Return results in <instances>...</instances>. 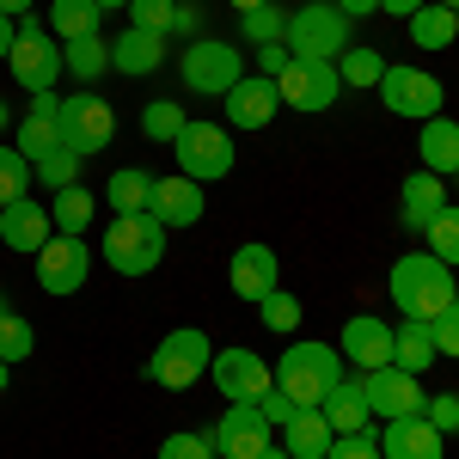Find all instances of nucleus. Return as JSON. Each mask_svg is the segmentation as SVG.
Returning <instances> with one entry per match:
<instances>
[{
  "instance_id": "obj_1",
  "label": "nucleus",
  "mask_w": 459,
  "mask_h": 459,
  "mask_svg": "<svg viewBox=\"0 0 459 459\" xmlns=\"http://www.w3.org/2000/svg\"><path fill=\"white\" fill-rule=\"evenodd\" d=\"M392 307L411 318V325H429V318H441L447 307L459 300V282L454 270L441 264V257H429V251H411V257H398L392 264Z\"/></svg>"
},
{
  "instance_id": "obj_2",
  "label": "nucleus",
  "mask_w": 459,
  "mask_h": 459,
  "mask_svg": "<svg viewBox=\"0 0 459 459\" xmlns=\"http://www.w3.org/2000/svg\"><path fill=\"white\" fill-rule=\"evenodd\" d=\"M337 380H343V355L331 350V343H313V337L288 343L282 361H276V392H282L294 411H318Z\"/></svg>"
},
{
  "instance_id": "obj_3",
  "label": "nucleus",
  "mask_w": 459,
  "mask_h": 459,
  "mask_svg": "<svg viewBox=\"0 0 459 459\" xmlns=\"http://www.w3.org/2000/svg\"><path fill=\"white\" fill-rule=\"evenodd\" d=\"M355 37V19H343L331 0H300V13H288V56H300V62H337L343 49H350Z\"/></svg>"
},
{
  "instance_id": "obj_4",
  "label": "nucleus",
  "mask_w": 459,
  "mask_h": 459,
  "mask_svg": "<svg viewBox=\"0 0 459 459\" xmlns=\"http://www.w3.org/2000/svg\"><path fill=\"white\" fill-rule=\"evenodd\" d=\"M99 251H105V264L117 276H153L160 257H166V227L153 214H110Z\"/></svg>"
},
{
  "instance_id": "obj_5",
  "label": "nucleus",
  "mask_w": 459,
  "mask_h": 459,
  "mask_svg": "<svg viewBox=\"0 0 459 459\" xmlns=\"http://www.w3.org/2000/svg\"><path fill=\"white\" fill-rule=\"evenodd\" d=\"M209 361H214L209 331L184 325V331H166V337L153 343V355H147V380H160L166 392H184V386H196V380H209Z\"/></svg>"
},
{
  "instance_id": "obj_6",
  "label": "nucleus",
  "mask_w": 459,
  "mask_h": 459,
  "mask_svg": "<svg viewBox=\"0 0 459 459\" xmlns=\"http://www.w3.org/2000/svg\"><path fill=\"white\" fill-rule=\"evenodd\" d=\"M6 68L13 80L25 86V92H56V80H62V43L49 37V25H37V19H19V31H13V49H6Z\"/></svg>"
},
{
  "instance_id": "obj_7",
  "label": "nucleus",
  "mask_w": 459,
  "mask_h": 459,
  "mask_svg": "<svg viewBox=\"0 0 459 459\" xmlns=\"http://www.w3.org/2000/svg\"><path fill=\"white\" fill-rule=\"evenodd\" d=\"M239 74H246V62H239V49L227 37H196L178 56V80L190 92H203V99H227V86H239Z\"/></svg>"
},
{
  "instance_id": "obj_8",
  "label": "nucleus",
  "mask_w": 459,
  "mask_h": 459,
  "mask_svg": "<svg viewBox=\"0 0 459 459\" xmlns=\"http://www.w3.org/2000/svg\"><path fill=\"white\" fill-rule=\"evenodd\" d=\"M56 129H62V147H68V153L92 160V153H105L110 135H117V110H110L99 92H62Z\"/></svg>"
},
{
  "instance_id": "obj_9",
  "label": "nucleus",
  "mask_w": 459,
  "mask_h": 459,
  "mask_svg": "<svg viewBox=\"0 0 459 459\" xmlns=\"http://www.w3.org/2000/svg\"><path fill=\"white\" fill-rule=\"evenodd\" d=\"M172 153H178V172L196 178V184L227 178V172H233V160H239L227 123H184V129H178V142H172Z\"/></svg>"
},
{
  "instance_id": "obj_10",
  "label": "nucleus",
  "mask_w": 459,
  "mask_h": 459,
  "mask_svg": "<svg viewBox=\"0 0 459 459\" xmlns=\"http://www.w3.org/2000/svg\"><path fill=\"white\" fill-rule=\"evenodd\" d=\"M380 105L392 110V117H411V123H429V117H441V105H447V86L435 80L429 68H411V62H392L386 74H380Z\"/></svg>"
},
{
  "instance_id": "obj_11",
  "label": "nucleus",
  "mask_w": 459,
  "mask_h": 459,
  "mask_svg": "<svg viewBox=\"0 0 459 459\" xmlns=\"http://www.w3.org/2000/svg\"><path fill=\"white\" fill-rule=\"evenodd\" d=\"M92 276V246H86V233H49V246L37 251V288L43 294H80Z\"/></svg>"
},
{
  "instance_id": "obj_12",
  "label": "nucleus",
  "mask_w": 459,
  "mask_h": 459,
  "mask_svg": "<svg viewBox=\"0 0 459 459\" xmlns=\"http://www.w3.org/2000/svg\"><path fill=\"white\" fill-rule=\"evenodd\" d=\"M361 398H368V411H374V423H398V417H423L429 392L417 374H404V368H368L361 374Z\"/></svg>"
},
{
  "instance_id": "obj_13",
  "label": "nucleus",
  "mask_w": 459,
  "mask_h": 459,
  "mask_svg": "<svg viewBox=\"0 0 459 459\" xmlns=\"http://www.w3.org/2000/svg\"><path fill=\"white\" fill-rule=\"evenodd\" d=\"M276 92H282V105L318 117V110H331L343 99V74H337V62H300V56H294V62L276 74Z\"/></svg>"
},
{
  "instance_id": "obj_14",
  "label": "nucleus",
  "mask_w": 459,
  "mask_h": 459,
  "mask_svg": "<svg viewBox=\"0 0 459 459\" xmlns=\"http://www.w3.org/2000/svg\"><path fill=\"white\" fill-rule=\"evenodd\" d=\"M209 380L221 386V398H227V404H257L264 392L276 386V368H270L257 350H214Z\"/></svg>"
},
{
  "instance_id": "obj_15",
  "label": "nucleus",
  "mask_w": 459,
  "mask_h": 459,
  "mask_svg": "<svg viewBox=\"0 0 459 459\" xmlns=\"http://www.w3.org/2000/svg\"><path fill=\"white\" fill-rule=\"evenodd\" d=\"M209 441H214V454H221V459H257L270 441H276V429L264 423L257 404H227V417L209 429Z\"/></svg>"
},
{
  "instance_id": "obj_16",
  "label": "nucleus",
  "mask_w": 459,
  "mask_h": 459,
  "mask_svg": "<svg viewBox=\"0 0 459 459\" xmlns=\"http://www.w3.org/2000/svg\"><path fill=\"white\" fill-rule=\"evenodd\" d=\"M203 209H209V196H203V184L196 178H153V196H147V214L166 227V233H178V227H196L203 221Z\"/></svg>"
},
{
  "instance_id": "obj_17",
  "label": "nucleus",
  "mask_w": 459,
  "mask_h": 459,
  "mask_svg": "<svg viewBox=\"0 0 459 459\" xmlns=\"http://www.w3.org/2000/svg\"><path fill=\"white\" fill-rule=\"evenodd\" d=\"M276 110H282V92L264 74H239V86H227V129H270Z\"/></svg>"
},
{
  "instance_id": "obj_18",
  "label": "nucleus",
  "mask_w": 459,
  "mask_h": 459,
  "mask_svg": "<svg viewBox=\"0 0 459 459\" xmlns=\"http://www.w3.org/2000/svg\"><path fill=\"white\" fill-rule=\"evenodd\" d=\"M227 282H233V294L239 300H264V294H276L282 288V264H276V251L270 246H239L233 257H227Z\"/></svg>"
},
{
  "instance_id": "obj_19",
  "label": "nucleus",
  "mask_w": 459,
  "mask_h": 459,
  "mask_svg": "<svg viewBox=\"0 0 459 459\" xmlns=\"http://www.w3.org/2000/svg\"><path fill=\"white\" fill-rule=\"evenodd\" d=\"M49 233H56V221H49V209H43L37 196L13 203V209H0V246H6V251L37 257V251L49 246Z\"/></svg>"
},
{
  "instance_id": "obj_20",
  "label": "nucleus",
  "mask_w": 459,
  "mask_h": 459,
  "mask_svg": "<svg viewBox=\"0 0 459 459\" xmlns=\"http://www.w3.org/2000/svg\"><path fill=\"white\" fill-rule=\"evenodd\" d=\"M447 435L429 423V417H398L380 429V459H441Z\"/></svg>"
},
{
  "instance_id": "obj_21",
  "label": "nucleus",
  "mask_w": 459,
  "mask_h": 459,
  "mask_svg": "<svg viewBox=\"0 0 459 459\" xmlns=\"http://www.w3.org/2000/svg\"><path fill=\"white\" fill-rule=\"evenodd\" d=\"M454 203V190H447V178H435V172H411L404 178V190H398V221L411 227V233H423L435 214Z\"/></svg>"
},
{
  "instance_id": "obj_22",
  "label": "nucleus",
  "mask_w": 459,
  "mask_h": 459,
  "mask_svg": "<svg viewBox=\"0 0 459 459\" xmlns=\"http://www.w3.org/2000/svg\"><path fill=\"white\" fill-rule=\"evenodd\" d=\"M343 361H355L361 374L368 368H386L392 361V325L374 313H355L350 325H343Z\"/></svg>"
},
{
  "instance_id": "obj_23",
  "label": "nucleus",
  "mask_w": 459,
  "mask_h": 459,
  "mask_svg": "<svg viewBox=\"0 0 459 459\" xmlns=\"http://www.w3.org/2000/svg\"><path fill=\"white\" fill-rule=\"evenodd\" d=\"M318 411H325L331 435H380V429H374V411H368V398H361V380H337L331 398H325Z\"/></svg>"
},
{
  "instance_id": "obj_24",
  "label": "nucleus",
  "mask_w": 459,
  "mask_h": 459,
  "mask_svg": "<svg viewBox=\"0 0 459 459\" xmlns=\"http://www.w3.org/2000/svg\"><path fill=\"white\" fill-rule=\"evenodd\" d=\"M110 68H117V74H135V80L153 74V68H166V37L135 31V25H129L123 37H110Z\"/></svg>"
},
{
  "instance_id": "obj_25",
  "label": "nucleus",
  "mask_w": 459,
  "mask_h": 459,
  "mask_svg": "<svg viewBox=\"0 0 459 459\" xmlns=\"http://www.w3.org/2000/svg\"><path fill=\"white\" fill-rule=\"evenodd\" d=\"M417 153H423V172L454 178V166H459V123L447 117V110L423 123V135H417Z\"/></svg>"
},
{
  "instance_id": "obj_26",
  "label": "nucleus",
  "mask_w": 459,
  "mask_h": 459,
  "mask_svg": "<svg viewBox=\"0 0 459 459\" xmlns=\"http://www.w3.org/2000/svg\"><path fill=\"white\" fill-rule=\"evenodd\" d=\"M276 435H282L288 459H325V447L337 441V435H331V423H325V411H294Z\"/></svg>"
},
{
  "instance_id": "obj_27",
  "label": "nucleus",
  "mask_w": 459,
  "mask_h": 459,
  "mask_svg": "<svg viewBox=\"0 0 459 459\" xmlns=\"http://www.w3.org/2000/svg\"><path fill=\"white\" fill-rule=\"evenodd\" d=\"M147 196H153V172H142V166H117L105 178L110 214H147Z\"/></svg>"
},
{
  "instance_id": "obj_28",
  "label": "nucleus",
  "mask_w": 459,
  "mask_h": 459,
  "mask_svg": "<svg viewBox=\"0 0 459 459\" xmlns=\"http://www.w3.org/2000/svg\"><path fill=\"white\" fill-rule=\"evenodd\" d=\"M404 25H411V43H417V49H447V43L459 37V13H454V6H435V0H429V6H417Z\"/></svg>"
},
{
  "instance_id": "obj_29",
  "label": "nucleus",
  "mask_w": 459,
  "mask_h": 459,
  "mask_svg": "<svg viewBox=\"0 0 459 459\" xmlns=\"http://www.w3.org/2000/svg\"><path fill=\"white\" fill-rule=\"evenodd\" d=\"M392 368H404V374H417L423 380L429 368H435V343H429V325H398L392 331Z\"/></svg>"
},
{
  "instance_id": "obj_30",
  "label": "nucleus",
  "mask_w": 459,
  "mask_h": 459,
  "mask_svg": "<svg viewBox=\"0 0 459 459\" xmlns=\"http://www.w3.org/2000/svg\"><path fill=\"white\" fill-rule=\"evenodd\" d=\"M99 6L92 0H49V37L56 43H74V37H99Z\"/></svg>"
},
{
  "instance_id": "obj_31",
  "label": "nucleus",
  "mask_w": 459,
  "mask_h": 459,
  "mask_svg": "<svg viewBox=\"0 0 459 459\" xmlns=\"http://www.w3.org/2000/svg\"><path fill=\"white\" fill-rule=\"evenodd\" d=\"M92 214H99V196H92L86 184H68V190L49 196V221H56V233H86Z\"/></svg>"
},
{
  "instance_id": "obj_32",
  "label": "nucleus",
  "mask_w": 459,
  "mask_h": 459,
  "mask_svg": "<svg viewBox=\"0 0 459 459\" xmlns=\"http://www.w3.org/2000/svg\"><path fill=\"white\" fill-rule=\"evenodd\" d=\"M62 68L74 74V80H99V74L110 68V37H74V43H62Z\"/></svg>"
},
{
  "instance_id": "obj_33",
  "label": "nucleus",
  "mask_w": 459,
  "mask_h": 459,
  "mask_svg": "<svg viewBox=\"0 0 459 459\" xmlns=\"http://www.w3.org/2000/svg\"><path fill=\"white\" fill-rule=\"evenodd\" d=\"M31 160L19 153L13 142H0V209H13V203H25L31 196Z\"/></svg>"
},
{
  "instance_id": "obj_34",
  "label": "nucleus",
  "mask_w": 459,
  "mask_h": 459,
  "mask_svg": "<svg viewBox=\"0 0 459 459\" xmlns=\"http://www.w3.org/2000/svg\"><path fill=\"white\" fill-rule=\"evenodd\" d=\"M423 251H429V257H441L447 270H459V203H447V209L423 227Z\"/></svg>"
},
{
  "instance_id": "obj_35",
  "label": "nucleus",
  "mask_w": 459,
  "mask_h": 459,
  "mask_svg": "<svg viewBox=\"0 0 459 459\" xmlns=\"http://www.w3.org/2000/svg\"><path fill=\"white\" fill-rule=\"evenodd\" d=\"M337 74H343V92H350V86H380L386 56H380V49H368V43H350V49L337 56Z\"/></svg>"
},
{
  "instance_id": "obj_36",
  "label": "nucleus",
  "mask_w": 459,
  "mask_h": 459,
  "mask_svg": "<svg viewBox=\"0 0 459 459\" xmlns=\"http://www.w3.org/2000/svg\"><path fill=\"white\" fill-rule=\"evenodd\" d=\"M31 350H37V331H31V318L19 313V307H0V361L13 368V361H25Z\"/></svg>"
},
{
  "instance_id": "obj_37",
  "label": "nucleus",
  "mask_w": 459,
  "mask_h": 459,
  "mask_svg": "<svg viewBox=\"0 0 459 459\" xmlns=\"http://www.w3.org/2000/svg\"><path fill=\"white\" fill-rule=\"evenodd\" d=\"M13 147L37 166V160H49V153L62 147V129H56V123H43V117H25V123L13 129Z\"/></svg>"
},
{
  "instance_id": "obj_38",
  "label": "nucleus",
  "mask_w": 459,
  "mask_h": 459,
  "mask_svg": "<svg viewBox=\"0 0 459 459\" xmlns=\"http://www.w3.org/2000/svg\"><path fill=\"white\" fill-rule=\"evenodd\" d=\"M184 123H190V117H184L178 99H153V105L142 110V135H147V142H166V147H172Z\"/></svg>"
},
{
  "instance_id": "obj_39",
  "label": "nucleus",
  "mask_w": 459,
  "mask_h": 459,
  "mask_svg": "<svg viewBox=\"0 0 459 459\" xmlns=\"http://www.w3.org/2000/svg\"><path fill=\"white\" fill-rule=\"evenodd\" d=\"M31 178H37V184H49V196H56V190H68V184H80V153L56 147L49 160H37V166H31Z\"/></svg>"
},
{
  "instance_id": "obj_40",
  "label": "nucleus",
  "mask_w": 459,
  "mask_h": 459,
  "mask_svg": "<svg viewBox=\"0 0 459 459\" xmlns=\"http://www.w3.org/2000/svg\"><path fill=\"white\" fill-rule=\"evenodd\" d=\"M160 459H221V454H214L209 429H203V435H196V429H178V435L160 441Z\"/></svg>"
},
{
  "instance_id": "obj_41",
  "label": "nucleus",
  "mask_w": 459,
  "mask_h": 459,
  "mask_svg": "<svg viewBox=\"0 0 459 459\" xmlns=\"http://www.w3.org/2000/svg\"><path fill=\"white\" fill-rule=\"evenodd\" d=\"M239 25H246L251 43H276V37L288 31V13L270 0V6H257V13H239Z\"/></svg>"
},
{
  "instance_id": "obj_42",
  "label": "nucleus",
  "mask_w": 459,
  "mask_h": 459,
  "mask_svg": "<svg viewBox=\"0 0 459 459\" xmlns=\"http://www.w3.org/2000/svg\"><path fill=\"white\" fill-rule=\"evenodd\" d=\"M257 313H264V325H270V331H300V300H294L288 288L264 294V300H257Z\"/></svg>"
},
{
  "instance_id": "obj_43",
  "label": "nucleus",
  "mask_w": 459,
  "mask_h": 459,
  "mask_svg": "<svg viewBox=\"0 0 459 459\" xmlns=\"http://www.w3.org/2000/svg\"><path fill=\"white\" fill-rule=\"evenodd\" d=\"M172 6H178V0H129V25H135V31L166 37V31H172Z\"/></svg>"
},
{
  "instance_id": "obj_44",
  "label": "nucleus",
  "mask_w": 459,
  "mask_h": 459,
  "mask_svg": "<svg viewBox=\"0 0 459 459\" xmlns=\"http://www.w3.org/2000/svg\"><path fill=\"white\" fill-rule=\"evenodd\" d=\"M429 343H435V355L459 361V300H454L441 318H429Z\"/></svg>"
},
{
  "instance_id": "obj_45",
  "label": "nucleus",
  "mask_w": 459,
  "mask_h": 459,
  "mask_svg": "<svg viewBox=\"0 0 459 459\" xmlns=\"http://www.w3.org/2000/svg\"><path fill=\"white\" fill-rule=\"evenodd\" d=\"M325 459H380V435H337Z\"/></svg>"
},
{
  "instance_id": "obj_46",
  "label": "nucleus",
  "mask_w": 459,
  "mask_h": 459,
  "mask_svg": "<svg viewBox=\"0 0 459 459\" xmlns=\"http://www.w3.org/2000/svg\"><path fill=\"white\" fill-rule=\"evenodd\" d=\"M423 417L441 429V435H459V392H441V398H429Z\"/></svg>"
},
{
  "instance_id": "obj_47",
  "label": "nucleus",
  "mask_w": 459,
  "mask_h": 459,
  "mask_svg": "<svg viewBox=\"0 0 459 459\" xmlns=\"http://www.w3.org/2000/svg\"><path fill=\"white\" fill-rule=\"evenodd\" d=\"M166 37L196 43V37H203V6H196V0H178V6H172V31H166Z\"/></svg>"
},
{
  "instance_id": "obj_48",
  "label": "nucleus",
  "mask_w": 459,
  "mask_h": 459,
  "mask_svg": "<svg viewBox=\"0 0 459 459\" xmlns=\"http://www.w3.org/2000/svg\"><path fill=\"white\" fill-rule=\"evenodd\" d=\"M288 62H294V56H288V43H282V37H276V43H257V74H264V80H276V74H282Z\"/></svg>"
},
{
  "instance_id": "obj_49",
  "label": "nucleus",
  "mask_w": 459,
  "mask_h": 459,
  "mask_svg": "<svg viewBox=\"0 0 459 459\" xmlns=\"http://www.w3.org/2000/svg\"><path fill=\"white\" fill-rule=\"evenodd\" d=\"M257 411H264V423H270V429H282L288 417H294V404H288V398H282V392H276V386H270V392H264V398H257Z\"/></svg>"
},
{
  "instance_id": "obj_50",
  "label": "nucleus",
  "mask_w": 459,
  "mask_h": 459,
  "mask_svg": "<svg viewBox=\"0 0 459 459\" xmlns=\"http://www.w3.org/2000/svg\"><path fill=\"white\" fill-rule=\"evenodd\" d=\"M56 110H62V92H31V110H25V117H43V123H56Z\"/></svg>"
},
{
  "instance_id": "obj_51",
  "label": "nucleus",
  "mask_w": 459,
  "mask_h": 459,
  "mask_svg": "<svg viewBox=\"0 0 459 459\" xmlns=\"http://www.w3.org/2000/svg\"><path fill=\"white\" fill-rule=\"evenodd\" d=\"M343 19H368V13H380V0H331Z\"/></svg>"
},
{
  "instance_id": "obj_52",
  "label": "nucleus",
  "mask_w": 459,
  "mask_h": 459,
  "mask_svg": "<svg viewBox=\"0 0 459 459\" xmlns=\"http://www.w3.org/2000/svg\"><path fill=\"white\" fill-rule=\"evenodd\" d=\"M417 6H429V0H380V13H392V19H411Z\"/></svg>"
},
{
  "instance_id": "obj_53",
  "label": "nucleus",
  "mask_w": 459,
  "mask_h": 459,
  "mask_svg": "<svg viewBox=\"0 0 459 459\" xmlns=\"http://www.w3.org/2000/svg\"><path fill=\"white\" fill-rule=\"evenodd\" d=\"M31 6H37V0H0V13H6V19H31Z\"/></svg>"
},
{
  "instance_id": "obj_54",
  "label": "nucleus",
  "mask_w": 459,
  "mask_h": 459,
  "mask_svg": "<svg viewBox=\"0 0 459 459\" xmlns=\"http://www.w3.org/2000/svg\"><path fill=\"white\" fill-rule=\"evenodd\" d=\"M13 31H19V19H6V13H0V62H6V49H13Z\"/></svg>"
},
{
  "instance_id": "obj_55",
  "label": "nucleus",
  "mask_w": 459,
  "mask_h": 459,
  "mask_svg": "<svg viewBox=\"0 0 459 459\" xmlns=\"http://www.w3.org/2000/svg\"><path fill=\"white\" fill-rule=\"evenodd\" d=\"M99 13H129V0H92Z\"/></svg>"
},
{
  "instance_id": "obj_56",
  "label": "nucleus",
  "mask_w": 459,
  "mask_h": 459,
  "mask_svg": "<svg viewBox=\"0 0 459 459\" xmlns=\"http://www.w3.org/2000/svg\"><path fill=\"white\" fill-rule=\"evenodd\" d=\"M257 459H288V447H282V441H270V447H264Z\"/></svg>"
},
{
  "instance_id": "obj_57",
  "label": "nucleus",
  "mask_w": 459,
  "mask_h": 459,
  "mask_svg": "<svg viewBox=\"0 0 459 459\" xmlns=\"http://www.w3.org/2000/svg\"><path fill=\"white\" fill-rule=\"evenodd\" d=\"M257 6H270V0H233V13H257Z\"/></svg>"
},
{
  "instance_id": "obj_58",
  "label": "nucleus",
  "mask_w": 459,
  "mask_h": 459,
  "mask_svg": "<svg viewBox=\"0 0 459 459\" xmlns=\"http://www.w3.org/2000/svg\"><path fill=\"white\" fill-rule=\"evenodd\" d=\"M6 129H13V110H6V99H0V135H6Z\"/></svg>"
},
{
  "instance_id": "obj_59",
  "label": "nucleus",
  "mask_w": 459,
  "mask_h": 459,
  "mask_svg": "<svg viewBox=\"0 0 459 459\" xmlns=\"http://www.w3.org/2000/svg\"><path fill=\"white\" fill-rule=\"evenodd\" d=\"M447 190H454V196H459V166H454V178H447Z\"/></svg>"
},
{
  "instance_id": "obj_60",
  "label": "nucleus",
  "mask_w": 459,
  "mask_h": 459,
  "mask_svg": "<svg viewBox=\"0 0 459 459\" xmlns=\"http://www.w3.org/2000/svg\"><path fill=\"white\" fill-rule=\"evenodd\" d=\"M0 392H6V361H0Z\"/></svg>"
},
{
  "instance_id": "obj_61",
  "label": "nucleus",
  "mask_w": 459,
  "mask_h": 459,
  "mask_svg": "<svg viewBox=\"0 0 459 459\" xmlns=\"http://www.w3.org/2000/svg\"><path fill=\"white\" fill-rule=\"evenodd\" d=\"M435 6H454V13H459V0H435Z\"/></svg>"
},
{
  "instance_id": "obj_62",
  "label": "nucleus",
  "mask_w": 459,
  "mask_h": 459,
  "mask_svg": "<svg viewBox=\"0 0 459 459\" xmlns=\"http://www.w3.org/2000/svg\"><path fill=\"white\" fill-rule=\"evenodd\" d=\"M0 307H13V300H6V288H0Z\"/></svg>"
}]
</instances>
